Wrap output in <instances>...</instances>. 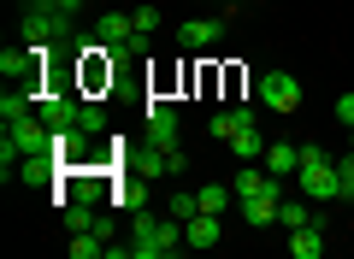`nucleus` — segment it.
Returning <instances> with one entry per match:
<instances>
[{
  "label": "nucleus",
  "mask_w": 354,
  "mask_h": 259,
  "mask_svg": "<svg viewBox=\"0 0 354 259\" xmlns=\"http://www.w3.org/2000/svg\"><path fill=\"white\" fill-rule=\"evenodd\" d=\"M95 41H101V48H130V41H136V18L130 12H106L101 24H95Z\"/></svg>",
  "instance_id": "6e6552de"
},
{
  "label": "nucleus",
  "mask_w": 354,
  "mask_h": 259,
  "mask_svg": "<svg viewBox=\"0 0 354 259\" xmlns=\"http://www.w3.org/2000/svg\"><path fill=\"white\" fill-rule=\"evenodd\" d=\"M130 242H136V259H171L177 247H183V224H177L171 212L142 207L136 218H130Z\"/></svg>",
  "instance_id": "f03ea898"
},
{
  "label": "nucleus",
  "mask_w": 354,
  "mask_h": 259,
  "mask_svg": "<svg viewBox=\"0 0 354 259\" xmlns=\"http://www.w3.org/2000/svg\"><path fill=\"white\" fill-rule=\"evenodd\" d=\"M130 18H136V36H153V30H160V12H153V6H136Z\"/></svg>",
  "instance_id": "aec40b11"
},
{
  "label": "nucleus",
  "mask_w": 354,
  "mask_h": 259,
  "mask_svg": "<svg viewBox=\"0 0 354 259\" xmlns=\"http://www.w3.org/2000/svg\"><path fill=\"white\" fill-rule=\"evenodd\" d=\"M348 153H354V130H348Z\"/></svg>",
  "instance_id": "393cba45"
},
{
  "label": "nucleus",
  "mask_w": 354,
  "mask_h": 259,
  "mask_svg": "<svg viewBox=\"0 0 354 259\" xmlns=\"http://www.w3.org/2000/svg\"><path fill=\"white\" fill-rule=\"evenodd\" d=\"M295 177H301V195H307V200H342V171H337V160H307Z\"/></svg>",
  "instance_id": "7ed1b4c3"
},
{
  "label": "nucleus",
  "mask_w": 354,
  "mask_h": 259,
  "mask_svg": "<svg viewBox=\"0 0 354 259\" xmlns=\"http://www.w3.org/2000/svg\"><path fill=\"white\" fill-rule=\"evenodd\" d=\"M337 118H342V130H354V95L337 100Z\"/></svg>",
  "instance_id": "4be33fe9"
},
{
  "label": "nucleus",
  "mask_w": 354,
  "mask_h": 259,
  "mask_svg": "<svg viewBox=\"0 0 354 259\" xmlns=\"http://www.w3.org/2000/svg\"><path fill=\"white\" fill-rule=\"evenodd\" d=\"M106 124V112H101V100H77V112H71V130L77 136H95Z\"/></svg>",
  "instance_id": "4468645a"
},
{
  "label": "nucleus",
  "mask_w": 354,
  "mask_h": 259,
  "mask_svg": "<svg viewBox=\"0 0 354 259\" xmlns=\"http://www.w3.org/2000/svg\"><path fill=\"white\" fill-rule=\"evenodd\" d=\"M290 253L295 259H325V224H301V230H290Z\"/></svg>",
  "instance_id": "1a4fd4ad"
},
{
  "label": "nucleus",
  "mask_w": 354,
  "mask_h": 259,
  "mask_svg": "<svg viewBox=\"0 0 354 259\" xmlns=\"http://www.w3.org/2000/svg\"><path fill=\"white\" fill-rule=\"evenodd\" d=\"M342 207H354V183H348V189H342Z\"/></svg>",
  "instance_id": "5701e85b"
},
{
  "label": "nucleus",
  "mask_w": 354,
  "mask_h": 259,
  "mask_svg": "<svg viewBox=\"0 0 354 259\" xmlns=\"http://www.w3.org/2000/svg\"><path fill=\"white\" fill-rule=\"evenodd\" d=\"M165 212H171V218H177V224H189V218H195V212H201V195H189V189H177V195H171V200H165Z\"/></svg>",
  "instance_id": "dca6fc26"
},
{
  "label": "nucleus",
  "mask_w": 354,
  "mask_h": 259,
  "mask_svg": "<svg viewBox=\"0 0 354 259\" xmlns=\"http://www.w3.org/2000/svg\"><path fill=\"white\" fill-rule=\"evenodd\" d=\"M88 230L101 236V242H118V224H113V212H95V224H88Z\"/></svg>",
  "instance_id": "412c9836"
},
{
  "label": "nucleus",
  "mask_w": 354,
  "mask_h": 259,
  "mask_svg": "<svg viewBox=\"0 0 354 259\" xmlns=\"http://www.w3.org/2000/svg\"><path fill=\"white\" fill-rule=\"evenodd\" d=\"M230 153H236L242 165H248V160H266V142H260V130H254V124H242L236 136H230Z\"/></svg>",
  "instance_id": "9b49d317"
},
{
  "label": "nucleus",
  "mask_w": 354,
  "mask_h": 259,
  "mask_svg": "<svg viewBox=\"0 0 354 259\" xmlns=\"http://www.w3.org/2000/svg\"><path fill=\"white\" fill-rule=\"evenodd\" d=\"M106 247H113V242H101L95 230H77L71 242H65V253H71V259H106Z\"/></svg>",
  "instance_id": "ddd939ff"
},
{
  "label": "nucleus",
  "mask_w": 354,
  "mask_h": 259,
  "mask_svg": "<svg viewBox=\"0 0 354 259\" xmlns=\"http://www.w3.org/2000/svg\"><path fill=\"white\" fill-rule=\"evenodd\" d=\"M278 224L283 230H301V224H325L313 207H295V200H278Z\"/></svg>",
  "instance_id": "2eb2a0df"
},
{
  "label": "nucleus",
  "mask_w": 354,
  "mask_h": 259,
  "mask_svg": "<svg viewBox=\"0 0 354 259\" xmlns=\"http://www.w3.org/2000/svg\"><path fill=\"white\" fill-rule=\"evenodd\" d=\"M242 212H248V224H254V230L278 224V200H242Z\"/></svg>",
  "instance_id": "f3484780"
},
{
  "label": "nucleus",
  "mask_w": 354,
  "mask_h": 259,
  "mask_svg": "<svg viewBox=\"0 0 354 259\" xmlns=\"http://www.w3.org/2000/svg\"><path fill=\"white\" fill-rule=\"evenodd\" d=\"M278 183H283V177H272V171H266V165H242V171H236V183H230V189H236V200H283L278 195Z\"/></svg>",
  "instance_id": "39448f33"
},
{
  "label": "nucleus",
  "mask_w": 354,
  "mask_h": 259,
  "mask_svg": "<svg viewBox=\"0 0 354 259\" xmlns=\"http://www.w3.org/2000/svg\"><path fill=\"white\" fill-rule=\"evenodd\" d=\"M266 171L272 177H295L301 171V153H295L290 142H272V148H266Z\"/></svg>",
  "instance_id": "9d476101"
},
{
  "label": "nucleus",
  "mask_w": 354,
  "mask_h": 259,
  "mask_svg": "<svg viewBox=\"0 0 354 259\" xmlns=\"http://www.w3.org/2000/svg\"><path fill=\"white\" fill-rule=\"evenodd\" d=\"M77 6H88V0H65V12H77Z\"/></svg>",
  "instance_id": "b1692460"
},
{
  "label": "nucleus",
  "mask_w": 354,
  "mask_h": 259,
  "mask_svg": "<svg viewBox=\"0 0 354 259\" xmlns=\"http://www.w3.org/2000/svg\"><path fill=\"white\" fill-rule=\"evenodd\" d=\"M53 136H59V130H53L41 112L12 118V124H6V142H0V160H6V165H0V177L12 183V171H18V160H24V153H53Z\"/></svg>",
  "instance_id": "f257e3e1"
},
{
  "label": "nucleus",
  "mask_w": 354,
  "mask_h": 259,
  "mask_svg": "<svg viewBox=\"0 0 354 259\" xmlns=\"http://www.w3.org/2000/svg\"><path fill=\"white\" fill-rule=\"evenodd\" d=\"M218 236H225V224H218V212H195V218L183 224V247H195V253H207V247H218Z\"/></svg>",
  "instance_id": "0eeeda50"
},
{
  "label": "nucleus",
  "mask_w": 354,
  "mask_h": 259,
  "mask_svg": "<svg viewBox=\"0 0 354 259\" xmlns=\"http://www.w3.org/2000/svg\"><path fill=\"white\" fill-rule=\"evenodd\" d=\"M148 148H153V153L177 148V106H171V100L148 106Z\"/></svg>",
  "instance_id": "423d86ee"
},
{
  "label": "nucleus",
  "mask_w": 354,
  "mask_h": 259,
  "mask_svg": "<svg viewBox=\"0 0 354 259\" xmlns=\"http://www.w3.org/2000/svg\"><path fill=\"white\" fill-rule=\"evenodd\" d=\"M242 124H248V112H213V136H218V142H230Z\"/></svg>",
  "instance_id": "a211bd4d"
},
{
  "label": "nucleus",
  "mask_w": 354,
  "mask_h": 259,
  "mask_svg": "<svg viewBox=\"0 0 354 259\" xmlns=\"http://www.w3.org/2000/svg\"><path fill=\"white\" fill-rule=\"evenodd\" d=\"M213 36H218V24H207V18H189V24L177 30V41L189 53H201V48H213Z\"/></svg>",
  "instance_id": "f8f14e48"
},
{
  "label": "nucleus",
  "mask_w": 354,
  "mask_h": 259,
  "mask_svg": "<svg viewBox=\"0 0 354 259\" xmlns=\"http://www.w3.org/2000/svg\"><path fill=\"white\" fill-rule=\"evenodd\" d=\"M230 195H236V189H225V183H207V189H201V212H225V207H230Z\"/></svg>",
  "instance_id": "6ab92c4d"
},
{
  "label": "nucleus",
  "mask_w": 354,
  "mask_h": 259,
  "mask_svg": "<svg viewBox=\"0 0 354 259\" xmlns=\"http://www.w3.org/2000/svg\"><path fill=\"white\" fill-rule=\"evenodd\" d=\"M230 6H242V0H230Z\"/></svg>",
  "instance_id": "a878e982"
},
{
  "label": "nucleus",
  "mask_w": 354,
  "mask_h": 259,
  "mask_svg": "<svg viewBox=\"0 0 354 259\" xmlns=\"http://www.w3.org/2000/svg\"><path fill=\"white\" fill-rule=\"evenodd\" d=\"M254 95H260V100H266L272 112H301V83H295L290 71H260Z\"/></svg>",
  "instance_id": "20e7f679"
}]
</instances>
